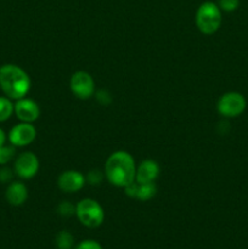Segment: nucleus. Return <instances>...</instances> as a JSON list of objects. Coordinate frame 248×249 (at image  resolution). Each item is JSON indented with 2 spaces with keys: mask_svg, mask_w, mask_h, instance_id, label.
Here are the masks:
<instances>
[{
  "mask_svg": "<svg viewBox=\"0 0 248 249\" xmlns=\"http://www.w3.org/2000/svg\"><path fill=\"white\" fill-rule=\"evenodd\" d=\"M5 197L11 206H22L28 198V189L23 182L14 181L7 186Z\"/></svg>",
  "mask_w": 248,
  "mask_h": 249,
  "instance_id": "obj_13",
  "label": "nucleus"
},
{
  "mask_svg": "<svg viewBox=\"0 0 248 249\" xmlns=\"http://www.w3.org/2000/svg\"><path fill=\"white\" fill-rule=\"evenodd\" d=\"M246 106H247V102L242 94L230 91L224 94L219 99L216 108L219 113L225 118H236L245 112Z\"/></svg>",
  "mask_w": 248,
  "mask_h": 249,
  "instance_id": "obj_5",
  "label": "nucleus"
},
{
  "mask_svg": "<svg viewBox=\"0 0 248 249\" xmlns=\"http://www.w3.org/2000/svg\"><path fill=\"white\" fill-rule=\"evenodd\" d=\"M12 170L10 168H1L0 169V182H9L12 179Z\"/></svg>",
  "mask_w": 248,
  "mask_h": 249,
  "instance_id": "obj_22",
  "label": "nucleus"
},
{
  "mask_svg": "<svg viewBox=\"0 0 248 249\" xmlns=\"http://www.w3.org/2000/svg\"><path fill=\"white\" fill-rule=\"evenodd\" d=\"M102 178H104L102 173L96 169V170H90V172L88 173L85 180H87L90 185H99L100 182L102 181Z\"/></svg>",
  "mask_w": 248,
  "mask_h": 249,
  "instance_id": "obj_19",
  "label": "nucleus"
},
{
  "mask_svg": "<svg viewBox=\"0 0 248 249\" xmlns=\"http://www.w3.org/2000/svg\"><path fill=\"white\" fill-rule=\"evenodd\" d=\"M96 99L101 105H108L109 102L112 101L111 95H109L106 90H100V91H97Z\"/></svg>",
  "mask_w": 248,
  "mask_h": 249,
  "instance_id": "obj_21",
  "label": "nucleus"
},
{
  "mask_svg": "<svg viewBox=\"0 0 248 249\" xmlns=\"http://www.w3.org/2000/svg\"><path fill=\"white\" fill-rule=\"evenodd\" d=\"M126 196L131 198L139 199V201H150L157 192L155 182H148V184H140V182L133 181L128 186L124 187Z\"/></svg>",
  "mask_w": 248,
  "mask_h": 249,
  "instance_id": "obj_11",
  "label": "nucleus"
},
{
  "mask_svg": "<svg viewBox=\"0 0 248 249\" xmlns=\"http://www.w3.org/2000/svg\"><path fill=\"white\" fill-rule=\"evenodd\" d=\"M197 28L203 34H213L221 26V10L216 4L206 1L196 12Z\"/></svg>",
  "mask_w": 248,
  "mask_h": 249,
  "instance_id": "obj_3",
  "label": "nucleus"
},
{
  "mask_svg": "<svg viewBox=\"0 0 248 249\" xmlns=\"http://www.w3.org/2000/svg\"><path fill=\"white\" fill-rule=\"evenodd\" d=\"M57 213L63 218H70L75 214V206L71 202H61L57 207Z\"/></svg>",
  "mask_w": 248,
  "mask_h": 249,
  "instance_id": "obj_17",
  "label": "nucleus"
},
{
  "mask_svg": "<svg viewBox=\"0 0 248 249\" xmlns=\"http://www.w3.org/2000/svg\"><path fill=\"white\" fill-rule=\"evenodd\" d=\"M159 174V167L157 162L152 160H145L136 167L135 181L140 184H148V182H155Z\"/></svg>",
  "mask_w": 248,
  "mask_h": 249,
  "instance_id": "obj_12",
  "label": "nucleus"
},
{
  "mask_svg": "<svg viewBox=\"0 0 248 249\" xmlns=\"http://www.w3.org/2000/svg\"><path fill=\"white\" fill-rule=\"evenodd\" d=\"M36 129L32 123L21 122L16 124L9 133V141L15 147H23L28 146L35 140Z\"/></svg>",
  "mask_w": 248,
  "mask_h": 249,
  "instance_id": "obj_7",
  "label": "nucleus"
},
{
  "mask_svg": "<svg viewBox=\"0 0 248 249\" xmlns=\"http://www.w3.org/2000/svg\"><path fill=\"white\" fill-rule=\"evenodd\" d=\"M15 146H0V165H5L15 157Z\"/></svg>",
  "mask_w": 248,
  "mask_h": 249,
  "instance_id": "obj_16",
  "label": "nucleus"
},
{
  "mask_svg": "<svg viewBox=\"0 0 248 249\" xmlns=\"http://www.w3.org/2000/svg\"><path fill=\"white\" fill-rule=\"evenodd\" d=\"M39 170V160L33 152H23L15 160V173L21 179H32Z\"/></svg>",
  "mask_w": 248,
  "mask_h": 249,
  "instance_id": "obj_8",
  "label": "nucleus"
},
{
  "mask_svg": "<svg viewBox=\"0 0 248 249\" xmlns=\"http://www.w3.org/2000/svg\"><path fill=\"white\" fill-rule=\"evenodd\" d=\"M75 249H102L101 245L96 241L92 240H85L83 242H80L79 245L75 247Z\"/></svg>",
  "mask_w": 248,
  "mask_h": 249,
  "instance_id": "obj_20",
  "label": "nucleus"
},
{
  "mask_svg": "<svg viewBox=\"0 0 248 249\" xmlns=\"http://www.w3.org/2000/svg\"><path fill=\"white\" fill-rule=\"evenodd\" d=\"M75 215L80 223L90 229L97 228L102 224L105 213L102 207L95 199L84 198L75 206Z\"/></svg>",
  "mask_w": 248,
  "mask_h": 249,
  "instance_id": "obj_4",
  "label": "nucleus"
},
{
  "mask_svg": "<svg viewBox=\"0 0 248 249\" xmlns=\"http://www.w3.org/2000/svg\"><path fill=\"white\" fill-rule=\"evenodd\" d=\"M71 90L78 99L88 100L94 95L95 82L89 73L79 71L71 78Z\"/></svg>",
  "mask_w": 248,
  "mask_h": 249,
  "instance_id": "obj_6",
  "label": "nucleus"
},
{
  "mask_svg": "<svg viewBox=\"0 0 248 249\" xmlns=\"http://www.w3.org/2000/svg\"><path fill=\"white\" fill-rule=\"evenodd\" d=\"M14 113V104L9 97L0 96V122H5Z\"/></svg>",
  "mask_w": 248,
  "mask_h": 249,
  "instance_id": "obj_14",
  "label": "nucleus"
},
{
  "mask_svg": "<svg viewBox=\"0 0 248 249\" xmlns=\"http://www.w3.org/2000/svg\"><path fill=\"white\" fill-rule=\"evenodd\" d=\"M219 9L225 12H233L240 6V0H218Z\"/></svg>",
  "mask_w": 248,
  "mask_h": 249,
  "instance_id": "obj_18",
  "label": "nucleus"
},
{
  "mask_svg": "<svg viewBox=\"0 0 248 249\" xmlns=\"http://www.w3.org/2000/svg\"><path fill=\"white\" fill-rule=\"evenodd\" d=\"M56 245L58 249H72L74 245V238H73L72 233H70L68 231H61L56 236Z\"/></svg>",
  "mask_w": 248,
  "mask_h": 249,
  "instance_id": "obj_15",
  "label": "nucleus"
},
{
  "mask_svg": "<svg viewBox=\"0 0 248 249\" xmlns=\"http://www.w3.org/2000/svg\"><path fill=\"white\" fill-rule=\"evenodd\" d=\"M14 112L19 121L26 122V123H33L40 116V108L38 104L32 99H26V97L17 100L16 104L14 105Z\"/></svg>",
  "mask_w": 248,
  "mask_h": 249,
  "instance_id": "obj_9",
  "label": "nucleus"
},
{
  "mask_svg": "<svg viewBox=\"0 0 248 249\" xmlns=\"http://www.w3.org/2000/svg\"><path fill=\"white\" fill-rule=\"evenodd\" d=\"M136 164L133 156L126 151H116L105 164V175L112 185L125 187L135 181Z\"/></svg>",
  "mask_w": 248,
  "mask_h": 249,
  "instance_id": "obj_1",
  "label": "nucleus"
},
{
  "mask_svg": "<svg viewBox=\"0 0 248 249\" xmlns=\"http://www.w3.org/2000/svg\"><path fill=\"white\" fill-rule=\"evenodd\" d=\"M0 88L9 99L19 100L28 94L31 79L21 67L7 63L0 67Z\"/></svg>",
  "mask_w": 248,
  "mask_h": 249,
  "instance_id": "obj_2",
  "label": "nucleus"
},
{
  "mask_svg": "<svg viewBox=\"0 0 248 249\" xmlns=\"http://www.w3.org/2000/svg\"><path fill=\"white\" fill-rule=\"evenodd\" d=\"M85 177L77 170H66L60 174L57 179V186L61 191L73 194L83 189L85 185Z\"/></svg>",
  "mask_w": 248,
  "mask_h": 249,
  "instance_id": "obj_10",
  "label": "nucleus"
},
{
  "mask_svg": "<svg viewBox=\"0 0 248 249\" xmlns=\"http://www.w3.org/2000/svg\"><path fill=\"white\" fill-rule=\"evenodd\" d=\"M5 140H6V135H5L4 130L0 128V146L5 145Z\"/></svg>",
  "mask_w": 248,
  "mask_h": 249,
  "instance_id": "obj_23",
  "label": "nucleus"
}]
</instances>
